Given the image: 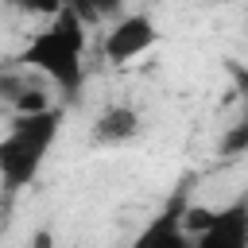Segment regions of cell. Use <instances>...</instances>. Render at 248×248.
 <instances>
[{"instance_id": "1", "label": "cell", "mask_w": 248, "mask_h": 248, "mask_svg": "<svg viewBox=\"0 0 248 248\" xmlns=\"http://www.w3.org/2000/svg\"><path fill=\"white\" fill-rule=\"evenodd\" d=\"M85 43H89V23L70 8H58L50 19H43V27L23 43L16 58L31 66L43 81L74 97L85 81Z\"/></svg>"}, {"instance_id": "2", "label": "cell", "mask_w": 248, "mask_h": 248, "mask_svg": "<svg viewBox=\"0 0 248 248\" xmlns=\"http://www.w3.org/2000/svg\"><path fill=\"white\" fill-rule=\"evenodd\" d=\"M58 128H62V108H54V105L12 116L8 132L0 136V186L4 190H23L39 178V170L58 140Z\"/></svg>"}, {"instance_id": "3", "label": "cell", "mask_w": 248, "mask_h": 248, "mask_svg": "<svg viewBox=\"0 0 248 248\" xmlns=\"http://www.w3.org/2000/svg\"><path fill=\"white\" fill-rule=\"evenodd\" d=\"M182 221L194 236V248H248V198L229 205H186Z\"/></svg>"}, {"instance_id": "4", "label": "cell", "mask_w": 248, "mask_h": 248, "mask_svg": "<svg viewBox=\"0 0 248 248\" xmlns=\"http://www.w3.org/2000/svg\"><path fill=\"white\" fill-rule=\"evenodd\" d=\"M155 43H159V23L147 12H124V16H116L108 23L105 43H101V54L112 66H128V62L143 58Z\"/></svg>"}, {"instance_id": "5", "label": "cell", "mask_w": 248, "mask_h": 248, "mask_svg": "<svg viewBox=\"0 0 248 248\" xmlns=\"http://www.w3.org/2000/svg\"><path fill=\"white\" fill-rule=\"evenodd\" d=\"M0 101L19 116V112H39V108H46L50 101L43 97V78L31 70V66H23L19 58H8L4 66H0Z\"/></svg>"}, {"instance_id": "6", "label": "cell", "mask_w": 248, "mask_h": 248, "mask_svg": "<svg viewBox=\"0 0 248 248\" xmlns=\"http://www.w3.org/2000/svg\"><path fill=\"white\" fill-rule=\"evenodd\" d=\"M182 202H174V205H167L159 217H151L136 236H132V244L128 248H194V236H190V229H186V221H182Z\"/></svg>"}, {"instance_id": "7", "label": "cell", "mask_w": 248, "mask_h": 248, "mask_svg": "<svg viewBox=\"0 0 248 248\" xmlns=\"http://www.w3.org/2000/svg\"><path fill=\"white\" fill-rule=\"evenodd\" d=\"M143 132V120L132 105H105L89 128V143L93 147H124Z\"/></svg>"}, {"instance_id": "8", "label": "cell", "mask_w": 248, "mask_h": 248, "mask_svg": "<svg viewBox=\"0 0 248 248\" xmlns=\"http://www.w3.org/2000/svg\"><path fill=\"white\" fill-rule=\"evenodd\" d=\"M62 8H70L74 16H81L89 27L93 23H105V19H116L124 0H62Z\"/></svg>"}, {"instance_id": "9", "label": "cell", "mask_w": 248, "mask_h": 248, "mask_svg": "<svg viewBox=\"0 0 248 248\" xmlns=\"http://www.w3.org/2000/svg\"><path fill=\"white\" fill-rule=\"evenodd\" d=\"M16 12H23V16H35V19H50L58 8H62V0H8Z\"/></svg>"}]
</instances>
